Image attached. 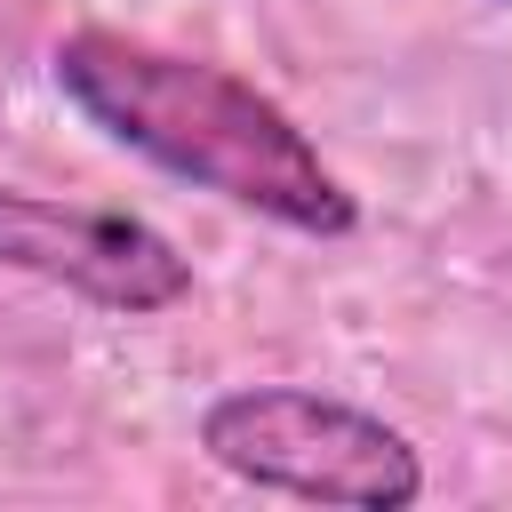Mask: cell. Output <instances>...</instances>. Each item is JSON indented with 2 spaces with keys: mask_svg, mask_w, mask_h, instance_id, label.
Here are the masks:
<instances>
[{
  "mask_svg": "<svg viewBox=\"0 0 512 512\" xmlns=\"http://www.w3.org/2000/svg\"><path fill=\"white\" fill-rule=\"evenodd\" d=\"M0 272L48 280L120 320H152L192 296V256L152 216L56 200V192H24V184H0Z\"/></svg>",
  "mask_w": 512,
  "mask_h": 512,
  "instance_id": "obj_3",
  "label": "cell"
},
{
  "mask_svg": "<svg viewBox=\"0 0 512 512\" xmlns=\"http://www.w3.org/2000/svg\"><path fill=\"white\" fill-rule=\"evenodd\" d=\"M48 80L104 144L152 160L192 192H216L304 240L360 232V192L328 168L312 128L232 64H208L112 24H72L48 48Z\"/></svg>",
  "mask_w": 512,
  "mask_h": 512,
  "instance_id": "obj_1",
  "label": "cell"
},
{
  "mask_svg": "<svg viewBox=\"0 0 512 512\" xmlns=\"http://www.w3.org/2000/svg\"><path fill=\"white\" fill-rule=\"evenodd\" d=\"M200 456L264 496L344 504V512H408L424 504V448L336 392L312 384H232L200 408Z\"/></svg>",
  "mask_w": 512,
  "mask_h": 512,
  "instance_id": "obj_2",
  "label": "cell"
}]
</instances>
